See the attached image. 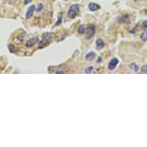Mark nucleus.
Listing matches in <instances>:
<instances>
[{
    "label": "nucleus",
    "mask_w": 147,
    "mask_h": 147,
    "mask_svg": "<svg viewBox=\"0 0 147 147\" xmlns=\"http://www.w3.org/2000/svg\"><path fill=\"white\" fill-rule=\"evenodd\" d=\"M56 34L53 33H46L43 34V41H41L39 43V48L42 49V48L46 46L49 43H51L55 38Z\"/></svg>",
    "instance_id": "1"
},
{
    "label": "nucleus",
    "mask_w": 147,
    "mask_h": 147,
    "mask_svg": "<svg viewBox=\"0 0 147 147\" xmlns=\"http://www.w3.org/2000/svg\"><path fill=\"white\" fill-rule=\"evenodd\" d=\"M79 12V5L78 4L72 5L68 12V16L70 19H74Z\"/></svg>",
    "instance_id": "2"
},
{
    "label": "nucleus",
    "mask_w": 147,
    "mask_h": 147,
    "mask_svg": "<svg viewBox=\"0 0 147 147\" xmlns=\"http://www.w3.org/2000/svg\"><path fill=\"white\" fill-rule=\"evenodd\" d=\"M95 27L94 25H89V26L86 28V35H87V39H90L91 38L95 35Z\"/></svg>",
    "instance_id": "3"
},
{
    "label": "nucleus",
    "mask_w": 147,
    "mask_h": 147,
    "mask_svg": "<svg viewBox=\"0 0 147 147\" xmlns=\"http://www.w3.org/2000/svg\"><path fill=\"white\" fill-rule=\"evenodd\" d=\"M118 63H119V60H118L117 59H116V58L113 59L109 62V63L108 69L109 70H114L115 69H116V66L118 65Z\"/></svg>",
    "instance_id": "4"
},
{
    "label": "nucleus",
    "mask_w": 147,
    "mask_h": 147,
    "mask_svg": "<svg viewBox=\"0 0 147 147\" xmlns=\"http://www.w3.org/2000/svg\"><path fill=\"white\" fill-rule=\"evenodd\" d=\"M38 41H39V38H38V37L31 38V39H29L26 42L25 46H26V47H28V48H30L32 46H33L36 43H38Z\"/></svg>",
    "instance_id": "5"
},
{
    "label": "nucleus",
    "mask_w": 147,
    "mask_h": 147,
    "mask_svg": "<svg viewBox=\"0 0 147 147\" xmlns=\"http://www.w3.org/2000/svg\"><path fill=\"white\" fill-rule=\"evenodd\" d=\"M35 9H36V7H35V5H31L30 7H28V9H27V12H26V14H25V17H26V19H30L32 16H33V12L35 11Z\"/></svg>",
    "instance_id": "6"
},
{
    "label": "nucleus",
    "mask_w": 147,
    "mask_h": 147,
    "mask_svg": "<svg viewBox=\"0 0 147 147\" xmlns=\"http://www.w3.org/2000/svg\"><path fill=\"white\" fill-rule=\"evenodd\" d=\"M100 9V6L99 5L96 3H94V2H91L89 4V9L92 12H95V11H97L98 9Z\"/></svg>",
    "instance_id": "7"
},
{
    "label": "nucleus",
    "mask_w": 147,
    "mask_h": 147,
    "mask_svg": "<svg viewBox=\"0 0 147 147\" xmlns=\"http://www.w3.org/2000/svg\"><path fill=\"white\" fill-rule=\"evenodd\" d=\"M119 22H122V23H130V18L128 15H123L122 17H120L119 19Z\"/></svg>",
    "instance_id": "8"
},
{
    "label": "nucleus",
    "mask_w": 147,
    "mask_h": 147,
    "mask_svg": "<svg viewBox=\"0 0 147 147\" xmlns=\"http://www.w3.org/2000/svg\"><path fill=\"white\" fill-rule=\"evenodd\" d=\"M96 46L99 50L103 49V47L105 46V43L103 42V40L102 39H98L96 40Z\"/></svg>",
    "instance_id": "9"
},
{
    "label": "nucleus",
    "mask_w": 147,
    "mask_h": 147,
    "mask_svg": "<svg viewBox=\"0 0 147 147\" xmlns=\"http://www.w3.org/2000/svg\"><path fill=\"white\" fill-rule=\"evenodd\" d=\"M95 57V53L94 52H89L85 55L86 60H92Z\"/></svg>",
    "instance_id": "10"
},
{
    "label": "nucleus",
    "mask_w": 147,
    "mask_h": 147,
    "mask_svg": "<svg viewBox=\"0 0 147 147\" xmlns=\"http://www.w3.org/2000/svg\"><path fill=\"white\" fill-rule=\"evenodd\" d=\"M129 67L131 69H133V71H135V72H137L139 70V66H138V65H136L135 62H132L129 66Z\"/></svg>",
    "instance_id": "11"
},
{
    "label": "nucleus",
    "mask_w": 147,
    "mask_h": 147,
    "mask_svg": "<svg viewBox=\"0 0 147 147\" xmlns=\"http://www.w3.org/2000/svg\"><path fill=\"white\" fill-rule=\"evenodd\" d=\"M8 48H9V50L11 52H13V53L15 52H16V51L18 50V49H17V48L15 47V46H14V45H12V44H9V46H8Z\"/></svg>",
    "instance_id": "12"
},
{
    "label": "nucleus",
    "mask_w": 147,
    "mask_h": 147,
    "mask_svg": "<svg viewBox=\"0 0 147 147\" xmlns=\"http://www.w3.org/2000/svg\"><path fill=\"white\" fill-rule=\"evenodd\" d=\"M77 32L79 34H84L85 32V28L83 26V25H80V26H79Z\"/></svg>",
    "instance_id": "13"
},
{
    "label": "nucleus",
    "mask_w": 147,
    "mask_h": 147,
    "mask_svg": "<svg viewBox=\"0 0 147 147\" xmlns=\"http://www.w3.org/2000/svg\"><path fill=\"white\" fill-rule=\"evenodd\" d=\"M94 72V68L92 66H89L88 68H86L85 69V72L87 73V74H89V73H92Z\"/></svg>",
    "instance_id": "14"
},
{
    "label": "nucleus",
    "mask_w": 147,
    "mask_h": 147,
    "mask_svg": "<svg viewBox=\"0 0 147 147\" xmlns=\"http://www.w3.org/2000/svg\"><path fill=\"white\" fill-rule=\"evenodd\" d=\"M140 39H141L142 41H144V42H146V41L147 40V32H144V33H142L141 34Z\"/></svg>",
    "instance_id": "15"
},
{
    "label": "nucleus",
    "mask_w": 147,
    "mask_h": 147,
    "mask_svg": "<svg viewBox=\"0 0 147 147\" xmlns=\"http://www.w3.org/2000/svg\"><path fill=\"white\" fill-rule=\"evenodd\" d=\"M62 15L60 14L59 15V17H58V20H57V22L55 23V25L56 26V25H59L60 24L62 23Z\"/></svg>",
    "instance_id": "16"
},
{
    "label": "nucleus",
    "mask_w": 147,
    "mask_h": 147,
    "mask_svg": "<svg viewBox=\"0 0 147 147\" xmlns=\"http://www.w3.org/2000/svg\"><path fill=\"white\" fill-rule=\"evenodd\" d=\"M25 33H22L21 34H19V36H18V39L20 41V42H22V41H23V39H24V38H25Z\"/></svg>",
    "instance_id": "17"
},
{
    "label": "nucleus",
    "mask_w": 147,
    "mask_h": 147,
    "mask_svg": "<svg viewBox=\"0 0 147 147\" xmlns=\"http://www.w3.org/2000/svg\"><path fill=\"white\" fill-rule=\"evenodd\" d=\"M43 9V5L42 4V3H39V4H38V5H37V9H36V11L38 12H41Z\"/></svg>",
    "instance_id": "18"
},
{
    "label": "nucleus",
    "mask_w": 147,
    "mask_h": 147,
    "mask_svg": "<svg viewBox=\"0 0 147 147\" xmlns=\"http://www.w3.org/2000/svg\"><path fill=\"white\" fill-rule=\"evenodd\" d=\"M141 72H142V73H145V74H147V65L142 66V69H141Z\"/></svg>",
    "instance_id": "19"
},
{
    "label": "nucleus",
    "mask_w": 147,
    "mask_h": 147,
    "mask_svg": "<svg viewBox=\"0 0 147 147\" xmlns=\"http://www.w3.org/2000/svg\"><path fill=\"white\" fill-rule=\"evenodd\" d=\"M141 27L142 28H147V20H145V21H143L142 22V24H141Z\"/></svg>",
    "instance_id": "20"
},
{
    "label": "nucleus",
    "mask_w": 147,
    "mask_h": 147,
    "mask_svg": "<svg viewBox=\"0 0 147 147\" xmlns=\"http://www.w3.org/2000/svg\"><path fill=\"white\" fill-rule=\"evenodd\" d=\"M31 2H32V0H25L24 3L25 4H28V3H30Z\"/></svg>",
    "instance_id": "21"
},
{
    "label": "nucleus",
    "mask_w": 147,
    "mask_h": 147,
    "mask_svg": "<svg viewBox=\"0 0 147 147\" xmlns=\"http://www.w3.org/2000/svg\"><path fill=\"white\" fill-rule=\"evenodd\" d=\"M136 30H137L136 28H134V29L130 31V33H136Z\"/></svg>",
    "instance_id": "22"
},
{
    "label": "nucleus",
    "mask_w": 147,
    "mask_h": 147,
    "mask_svg": "<svg viewBox=\"0 0 147 147\" xmlns=\"http://www.w3.org/2000/svg\"><path fill=\"white\" fill-rule=\"evenodd\" d=\"M101 61H102V59L100 57V58H99V59H97V62H100Z\"/></svg>",
    "instance_id": "23"
},
{
    "label": "nucleus",
    "mask_w": 147,
    "mask_h": 147,
    "mask_svg": "<svg viewBox=\"0 0 147 147\" xmlns=\"http://www.w3.org/2000/svg\"><path fill=\"white\" fill-rule=\"evenodd\" d=\"M134 1H135V2H136V1H138V0H134Z\"/></svg>",
    "instance_id": "24"
}]
</instances>
